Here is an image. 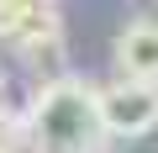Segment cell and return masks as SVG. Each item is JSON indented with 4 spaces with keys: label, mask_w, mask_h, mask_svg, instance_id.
I'll return each mask as SVG.
<instances>
[{
    "label": "cell",
    "mask_w": 158,
    "mask_h": 153,
    "mask_svg": "<svg viewBox=\"0 0 158 153\" xmlns=\"http://www.w3.org/2000/svg\"><path fill=\"white\" fill-rule=\"evenodd\" d=\"M48 32H58V16L48 0H0V42L27 48Z\"/></svg>",
    "instance_id": "cell-4"
},
{
    "label": "cell",
    "mask_w": 158,
    "mask_h": 153,
    "mask_svg": "<svg viewBox=\"0 0 158 153\" xmlns=\"http://www.w3.org/2000/svg\"><path fill=\"white\" fill-rule=\"evenodd\" d=\"M116 69H121V79H158V21L153 16H142V21H132L121 37H116Z\"/></svg>",
    "instance_id": "cell-3"
},
{
    "label": "cell",
    "mask_w": 158,
    "mask_h": 153,
    "mask_svg": "<svg viewBox=\"0 0 158 153\" xmlns=\"http://www.w3.org/2000/svg\"><path fill=\"white\" fill-rule=\"evenodd\" d=\"M21 132L32 137V153H100L106 127H100L95 85L74 79V74H63L53 85H37Z\"/></svg>",
    "instance_id": "cell-1"
},
{
    "label": "cell",
    "mask_w": 158,
    "mask_h": 153,
    "mask_svg": "<svg viewBox=\"0 0 158 153\" xmlns=\"http://www.w3.org/2000/svg\"><path fill=\"white\" fill-rule=\"evenodd\" d=\"M95 100H100L106 137H142V132L158 127V85H148V79L95 85Z\"/></svg>",
    "instance_id": "cell-2"
},
{
    "label": "cell",
    "mask_w": 158,
    "mask_h": 153,
    "mask_svg": "<svg viewBox=\"0 0 158 153\" xmlns=\"http://www.w3.org/2000/svg\"><path fill=\"white\" fill-rule=\"evenodd\" d=\"M16 137H21V121L0 106V153H16Z\"/></svg>",
    "instance_id": "cell-6"
},
{
    "label": "cell",
    "mask_w": 158,
    "mask_h": 153,
    "mask_svg": "<svg viewBox=\"0 0 158 153\" xmlns=\"http://www.w3.org/2000/svg\"><path fill=\"white\" fill-rule=\"evenodd\" d=\"M27 53V63L42 74V85H53V79H63V63H69V53H63V32H48V37H37V42H27L21 48Z\"/></svg>",
    "instance_id": "cell-5"
},
{
    "label": "cell",
    "mask_w": 158,
    "mask_h": 153,
    "mask_svg": "<svg viewBox=\"0 0 158 153\" xmlns=\"http://www.w3.org/2000/svg\"><path fill=\"white\" fill-rule=\"evenodd\" d=\"M48 6H53V0H48Z\"/></svg>",
    "instance_id": "cell-7"
}]
</instances>
